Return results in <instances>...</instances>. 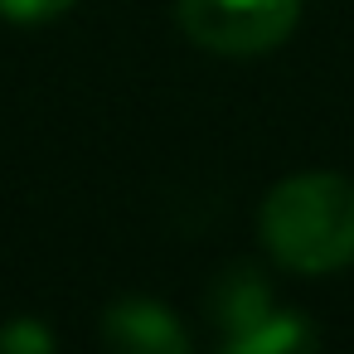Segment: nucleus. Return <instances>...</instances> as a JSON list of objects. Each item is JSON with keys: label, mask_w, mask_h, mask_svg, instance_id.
<instances>
[{"label": "nucleus", "mask_w": 354, "mask_h": 354, "mask_svg": "<svg viewBox=\"0 0 354 354\" xmlns=\"http://www.w3.org/2000/svg\"><path fill=\"white\" fill-rule=\"evenodd\" d=\"M272 310V286L262 281L257 267H228L214 286H209V320L228 335L248 330L252 320H262Z\"/></svg>", "instance_id": "obj_4"}, {"label": "nucleus", "mask_w": 354, "mask_h": 354, "mask_svg": "<svg viewBox=\"0 0 354 354\" xmlns=\"http://www.w3.org/2000/svg\"><path fill=\"white\" fill-rule=\"evenodd\" d=\"M102 339L127 354H185L189 349V330L180 325V315L151 296L112 301L102 310Z\"/></svg>", "instance_id": "obj_3"}, {"label": "nucleus", "mask_w": 354, "mask_h": 354, "mask_svg": "<svg viewBox=\"0 0 354 354\" xmlns=\"http://www.w3.org/2000/svg\"><path fill=\"white\" fill-rule=\"evenodd\" d=\"M73 6H78V0H0V20H10V25H44V20H59Z\"/></svg>", "instance_id": "obj_7"}, {"label": "nucleus", "mask_w": 354, "mask_h": 354, "mask_svg": "<svg viewBox=\"0 0 354 354\" xmlns=\"http://www.w3.org/2000/svg\"><path fill=\"white\" fill-rule=\"evenodd\" d=\"M59 339L49 325L30 320V315H15L6 330H0V354H49Z\"/></svg>", "instance_id": "obj_6"}, {"label": "nucleus", "mask_w": 354, "mask_h": 354, "mask_svg": "<svg viewBox=\"0 0 354 354\" xmlns=\"http://www.w3.org/2000/svg\"><path fill=\"white\" fill-rule=\"evenodd\" d=\"M175 20L189 44L223 59H257L291 39L301 0H175Z\"/></svg>", "instance_id": "obj_2"}, {"label": "nucleus", "mask_w": 354, "mask_h": 354, "mask_svg": "<svg viewBox=\"0 0 354 354\" xmlns=\"http://www.w3.org/2000/svg\"><path fill=\"white\" fill-rule=\"evenodd\" d=\"M310 344H320V330L301 310H277V306L262 320H252L248 330L223 339L228 354H296V349H310Z\"/></svg>", "instance_id": "obj_5"}, {"label": "nucleus", "mask_w": 354, "mask_h": 354, "mask_svg": "<svg viewBox=\"0 0 354 354\" xmlns=\"http://www.w3.org/2000/svg\"><path fill=\"white\" fill-rule=\"evenodd\" d=\"M262 248L277 267L325 277L354 262V180L335 170L291 175L267 189L257 214Z\"/></svg>", "instance_id": "obj_1"}]
</instances>
